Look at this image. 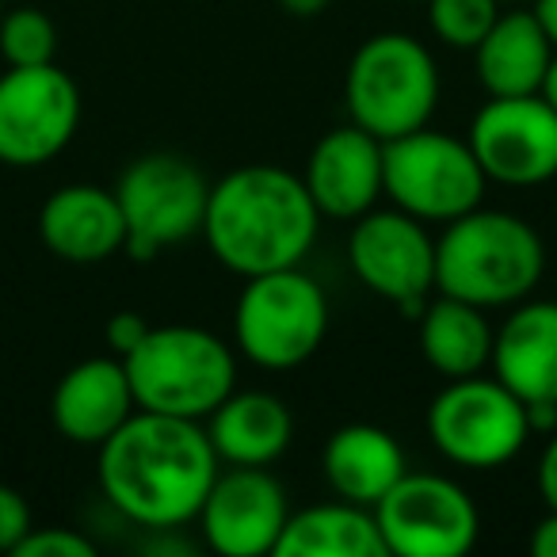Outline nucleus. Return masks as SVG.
I'll return each instance as SVG.
<instances>
[{
    "label": "nucleus",
    "instance_id": "0eeeda50",
    "mask_svg": "<svg viewBox=\"0 0 557 557\" xmlns=\"http://www.w3.org/2000/svg\"><path fill=\"white\" fill-rule=\"evenodd\" d=\"M386 195L397 210L420 222L447 225L481 207L488 180L470 141L432 131V123L386 141Z\"/></svg>",
    "mask_w": 557,
    "mask_h": 557
},
{
    "label": "nucleus",
    "instance_id": "f03ea898",
    "mask_svg": "<svg viewBox=\"0 0 557 557\" xmlns=\"http://www.w3.org/2000/svg\"><path fill=\"white\" fill-rule=\"evenodd\" d=\"M321 230V210L302 176L275 164H245L210 184L202 237L222 268L252 278L302 268Z\"/></svg>",
    "mask_w": 557,
    "mask_h": 557
},
{
    "label": "nucleus",
    "instance_id": "1a4fd4ad",
    "mask_svg": "<svg viewBox=\"0 0 557 557\" xmlns=\"http://www.w3.org/2000/svg\"><path fill=\"white\" fill-rule=\"evenodd\" d=\"M126 218V252L153 260L164 248L202 233L210 184L187 157L146 153L123 169L115 184Z\"/></svg>",
    "mask_w": 557,
    "mask_h": 557
},
{
    "label": "nucleus",
    "instance_id": "a211bd4d",
    "mask_svg": "<svg viewBox=\"0 0 557 557\" xmlns=\"http://www.w3.org/2000/svg\"><path fill=\"white\" fill-rule=\"evenodd\" d=\"M488 367L523 405L557 401V302L523 298L511 306L493 336Z\"/></svg>",
    "mask_w": 557,
    "mask_h": 557
},
{
    "label": "nucleus",
    "instance_id": "cd10ccee",
    "mask_svg": "<svg viewBox=\"0 0 557 557\" xmlns=\"http://www.w3.org/2000/svg\"><path fill=\"white\" fill-rule=\"evenodd\" d=\"M149 329H153V325H149L141 313H134V310L115 313V318L108 321V348H111V356L126 359L141 341H146Z\"/></svg>",
    "mask_w": 557,
    "mask_h": 557
},
{
    "label": "nucleus",
    "instance_id": "c9c22d12",
    "mask_svg": "<svg viewBox=\"0 0 557 557\" xmlns=\"http://www.w3.org/2000/svg\"><path fill=\"white\" fill-rule=\"evenodd\" d=\"M0 16H4V12H0Z\"/></svg>",
    "mask_w": 557,
    "mask_h": 557
},
{
    "label": "nucleus",
    "instance_id": "393cba45",
    "mask_svg": "<svg viewBox=\"0 0 557 557\" xmlns=\"http://www.w3.org/2000/svg\"><path fill=\"white\" fill-rule=\"evenodd\" d=\"M58 54V27L39 9H12L0 16V58L9 65H50Z\"/></svg>",
    "mask_w": 557,
    "mask_h": 557
},
{
    "label": "nucleus",
    "instance_id": "2f4dec72",
    "mask_svg": "<svg viewBox=\"0 0 557 557\" xmlns=\"http://www.w3.org/2000/svg\"><path fill=\"white\" fill-rule=\"evenodd\" d=\"M329 4H333V0H278V9L287 12V16H295V20L321 16V12H325Z\"/></svg>",
    "mask_w": 557,
    "mask_h": 557
},
{
    "label": "nucleus",
    "instance_id": "f704fd0d",
    "mask_svg": "<svg viewBox=\"0 0 557 557\" xmlns=\"http://www.w3.org/2000/svg\"><path fill=\"white\" fill-rule=\"evenodd\" d=\"M500 4H511V0H500Z\"/></svg>",
    "mask_w": 557,
    "mask_h": 557
},
{
    "label": "nucleus",
    "instance_id": "4be33fe9",
    "mask_svg": "<svg viewBox=\"0 0 557 557\" xmlns=\"http://www.w3.org/2000/svg\"><path fill=\"white\" fill-rule=\"evenodd\" d=\"M417 325L420 351L447 382L485 374L488 363H493L496 329L488 325V310H481V306H470L450 295L428 298Z\"/></svg>",
    "mask_w": 557,
    "mask_h": 557
},
{
    "label": "nucleus",
    "instance_id": "2eb2a0df",
    "mask_svg": "<svg viewBox=\"0 0 557 557\" xmlns=\"http://www.w3.org/2000/svg\"><path fill=\"white\" fill-rule=\"evenodd\" d=\"M382 161H386V141L374 138L371 131H363L356 123L329 131L313 146L302 172L321 218L356 222L367 210H374V202L386 195Z\"/></svg>",
    "mask_w": 557,
    "mask_h": 557
},
{
    "label": "nucleus",
    "instance_id": "ddd939ff",
    "mask_svg": "<svg viewBox=\"0 0 557 557\" xmlns=\"http://www.w3.org/2000/svg\"><path fill=\"white\" fill-rule=\"evenodd\" d=\"M466 141L488 184L539 187L557 176V111L539 92L488 96Z\"/></svg>",
    "mask_w": 557,
    "mask_h": 557
},
{
    "label": "nucleus",
    "instance_id": "f257e3e1",
    "mask_svg": "<svg viewBox=\"0 0 557 557\" xmlns=\"http://www.w3.org/2000/svg\"><path fill=\"white\" fill-rule=\"evenodd\" d=\"M218 462L199 420L138 409L100 447V488L131 523L157 534L176 531L199 516Z\"/></svg>",
    "mask_w": 557,
    "mask_h": 557
},
{
    "label": "nucleus",
    "instance_id": "7c9ffc66",
    "mask_svg": "<svg viewBox=\"0 0 557 557\" xmlns=\"http://www.w3.org/2000/svg\"><path fill=\"white\" fill-rule=\"evenodd\" d=\"M527 428H531V435H554L557 432V401L527 405Z\"/></svg>",
    "mask_w": 557,
    "mask_h": 557
},
{
    "label": "nucleus",
    "instance_id": "aec40b11",
    "mask_svg": "<svg viewBox=\"0 0 557 557\" xmlns=\"http://www.w3.org/2000/svg\"><path fill=\"white\" fill-rule=\"evenodd\" d=\"M207 435L218 458L230 466H271L287 455L295 440V417L283 397L263 389H233L207 417Z\"/></svg>",
    "mask_w": 557,
    "mask_h": 557
},
{
    "label": "nucleus",
    "instance_id": "dca6fc26",
    "mask_svg": "<svg viewBox=\"0 0 557 557\" xmlns=\"http://www.w3.org/2000/svg\"><path fill=\"white\" fill-rule=\"evenodd\" d=\"M134 412L138 401L119 356H96L70 367L50 397V420L58 435L77 447L100 450Z\"/></svg>",
    "mask_w": 557,
    "mask_h": 557
},
{
    "label": "nucleus",
    "instance_id": "20e7f679",
    "mask_svg": "<svg viewBox=\"0 0 557 557\" xmlns=\"http://www.w3.org/2000/svg\"><path fill=\"white\" fill-rule=\"evenodd\" d=\"M134 401L146 412L207 420L237 386V359L199 325H161L123 359Z\"/></svg>",
    "mask_w": 557,
    "mask_h": 557
},
{
    "label": "nucleus",
    "instance_id": "f3484780",
    "mask_svg": "<svg viewBox=\"0 0 557 557\" xmlns=\"http://www.w3.org/2000/svg\"><path fill=\"white\" fill-rule=\"evenodd\" d=\"M39 237L65 263H103L126 252V218L115 187H58L39 210Z\"/></svg>",
    "mask_w": 557,
    "mask_h": 557
},
{
    "label": "nucleus",
    "instance_id": "72a5a7b5",
    "mask_svg": "<svg viewBox=\"0 0 557 557\" xmlns=\"http://www.w3.org/2000/svg\"><path fill=\"white\" fill-rule=\"evenodd\" d=\"M539 96L549 103V108L557 111V54L549 58V65H546V77H542V85H539Z\"/></svg>",
    "mask_w": 557,
    "mask_h": 557
},
{
    "label": "nucleus",
    "instance_id": "f8f14e48",
    "mask_svg": "<svg viewBox=\"0 0 557 557\" xmlns=\"http://www.w3.org/2000/svg\"><path fill=\"white\" fill-rule=\"evenodd\" d=\"M356 278L417 321L435 290V237L428 222L405 210H367L348 237Z\"/></svg>",
    "mask_w": 557,
    "mask_h": 557
},
{
    "label": "nucleus",
    "instance_id": "a878e982",
    "mask_svg": "<svg viewBox=\"0 0 557 557\" xmlns=\"http://www.w3.org/2000/svg\"><path fill=\"white\" fill-rule=\"evenodd\" d=\"M96 542L70 527H32L12 557H92Z\"/></svg>",
    "mask_w": 557,
    "mask_h": 557
},
{
    "label": "nucleus",
    "instance_id": "bb28decb",
    "mask_svg": "<svg viewBox=\"0 0 557 557\" xmlns=\"http://www.w3.org/2000/svg\"><path fill=\"white\" fill-rule=\"evenodd\" d=\"M32 504L20 488L0 485V554H16L20 542L32 534Z\"/></svg>",
    "mask_w": 557,
    "mask_h": 557
},
{
    "label": "nucleus",
    "instance_id": "4468645a",
    "mask_svg": "<svg viewBox=\"0 0 557 557\" xmlns=\"http://www.w3.org/2000/svg\"><path fill=\"white\" fill-rule=\"evenodd\" d=\"M199 531L222 557L275 554V542L290 519L287 488L271 478L268 466H230L218 470L199 508Z\"/></svg>",
    "mask_w": 557,
    "mask_h": 557
},
{
    "label": "nucleus",
    "instance_id": "9b49d317",
    "mask_svg": "<svg viewBox=\"0 0 557 557\" xmlns=\"http://www.w3.org/2000/svg\"><path fill=\"white\" fill-rule=\"evenodd\" d=\"M81 126V92L65 70L9 65L0 77V164L39 169L73 141Z\"/></svg>",
    "mask_w": 557,
    "mask_h": 557
},
{
    "label": "nucleus",
    "instance_id": "6ab92c4d",
    "mask_svg": "<svg viewBox=\"0 0 557 557\" xmlns=\"http://www.w3.org/2000/svg\"><path fill=\"white\" fill-rule=\"evenodd\" d=\"M321 470L341 500L374 508L409 470L405 447L379 424H344L321 450Z\"/></svg>",
    "mask_w": 557,
    "mask_h": 557
},
{
    "label": "nucleus",
    "instance_id": "423d86ee",
    "mask_svg": "<svg viewBox=\"0 0 557 557\" xmlns=\"http://www.w3.org/2000/svg\"><path fill=\"white\" fill-rule=\"evenodd\" d=\"M329 333V298L302 268L245 278L233 310V341L263 371H295L318 356Z\"/></svg>",
    "mask_w": 557,
    "mask_h": 557
},
{
    "label": "nucleus",
    "instance_id": "7ed1b4c3",
    "mask_svg": "<svg viewBox=\"0 0 557 557\" xmlns=\"http://www.w3.org/2000/svg\"><path fill=\"white\" fill-rule=\"evenodd\" d=\"M542 271V237L508 210L473 207L435 237V290L481 310H508L531 298Z\"/></svg>",
    "mask_w": 557,
    "mask_h": 557
},
{
    "label": "nucleus",
    "instance_id": "473e14b6",
    "mask_svg": "<svg viewBox=\"0 0 557 557\" xmlns=\"http://www.w3.org/2000/svg\"><path fill=\"white\" fill-rule=\"evenodd\" d=\"M534 16L542 20L549 42H554V50H557V0H539V4H534Z\"/></svg>",
    "mask_w": 557,
    "mask_h": 557
},
{
    "label": "nucleus",
    "instance_id": "c756f323",
    "mask_svg": "<svg viewBox=\"0 0 557 557\" xmlns=\"http://www.w3.org/2000/svg\"><path fill=\"white\" fill-rule=\"evenodd\" d=\"M531 554L534 557H557V511L546 508V516L531 531Z\"/></svg>",
    "mask_w": 557,
    "mask_h": 557
},
{
    "label": "nucleus",
    "instance_id": "b1692460",
    "mask_svg": "<svg viewBox=\"0 0 557 557\" xmlns=\"http://www.w3.org/2000/svg\"><path fill=\"white\" fill-rule=\"evenodd\" d=\"M424 4L435 39L470 54L500 20V0H424Z\"/></svg>",
    "mask_w": 557,
    "mask_h": 557
},
{
    "label": "nucleus",
    "instance_id": "6e6552de",
    "mask_svg": "<svg viewBox=\"0 0 557 557\" xmlns=\"http://www.w3.org/2000/svg\"><path fill=\"white\" fill-rule=\"evenodd\" d=\"M428 435L447 462L500 470L531 440L527 405L496 374L450 379L428 405Z\"/></svg>",
    "mask_w": 557,
    "mask_h": 557
},
{
    "label": "nucleus",
    "instance_id": "9d476101",
    "mask_svg": "<svg viewBox=\"0 0 557 557\" xmlns=\"http://www.w3.org/2000/svg\"><path fill=\"white\" fill-rule=\"evenodd\" d=\"M386 554L462 557L478 546L481 516L473 496L443 473H412L374 504Z\"/></svg>",
    "mask_w": 557,
    "mask_h": 557
},
{
    "label": "nucleus",
    "instance_id": "c85d7f7f",
    "mask_svg": "<svg viewBox=\"0 0 557 557\" xmlns=\"http://www.w3.org/2000/svg\"><path fill=\"white\" fill-rule=\"evenodd\" d=\"M534 481H539L542 504L557 511V432L549 435L546 450H542V458H539V478H534Z\"/></svg>",
    "mask_w": 557,
    "mask_h": 557
},
{
    "label": "nucleus",
    "instance_id": "412c9836",
    "mask_svg": "<svg viewBox=\"0 0 557 557\" xmlns=\"http://www.w3.org/2000/svg\"><path fill=\"white\" fill-rule=\"evenodd\" d=\"M542 20L531 12H500L493 32L473 50V70L488 96H534L554 58Z\"/></svg>",
    "mask_w": 557,
    "mask_h": 557
},
{
    "label": "nucleus",
    "instance_id": "5701e85b",
    "mask_svg": "<svg viewBox=\"0 0 557 557\" xmlns=\"http://www.w3.org/2000/svg\"><path fill=\"white\" fill-rule=\"evenodd\" d=\"M275 557H389L374 508L341 500L290 511Z\"/></svg>",
    "mask_w": 557,
    "mask_h": 557
},
{
    "label": "nucleus",
    "instance_id": "39448f33",
    "mask_svg": "<svg viewBox=\"0 0 557 557\" xmlns=\"http://www.w3.org/2000/svg\"><path fill=\"white\" fill-rule=\"evenodd\" d=\"M344 100L356 126L394 141L432 123L440 108V65L420 39L382 32L356 50L344 77Z\"/></svg>",
    "mask_w": 557,
    "mask_h": 557
}]
</instances>
